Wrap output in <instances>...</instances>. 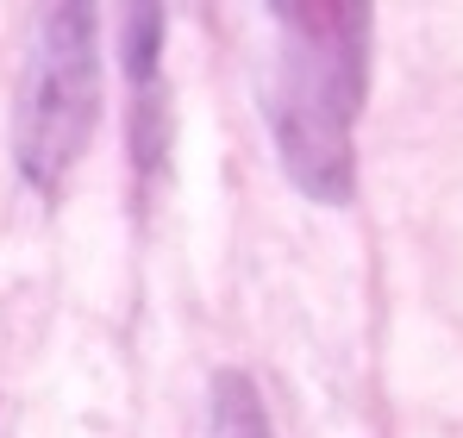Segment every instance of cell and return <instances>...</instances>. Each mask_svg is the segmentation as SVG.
Listing matches in <instances>:
<instances>
[{"instance_id":"obj_1","label":"cell","mask_w":463,"mask_h":438,"mask_svg":"<svg viewBox=\"0 0 463 438\" xmlns=\"http://www.w3.org/2000/svg\"><path fill=\"white\" fill-rule=\"evenodd\" d=\"M276 51L263 63V119L288 182L345 207L357 195V113L370 94V38L376 13L351 0H288L263 13Z\"/></svg>"},{"instance_id":"obj_2","label":"cell","mask_w":463,"mask_h":438,"mask_svg":"<svg viewBox=\"0 0 463 438\" xmlns=\"http://www.w3.org/2000/svg\"><path fill=\"white\" fill-rule=\"evenodd\" d=\"M100 119V13L63 0L38 19L25 81L13 100V163L38 195H57Z\"/></svg>"},{"instance_id":"obj_3","label":"cell","mask_w":463,"mask_h":438,"mask_svg":"<svg viewBox=\"0 0 463 438\" xmlns=\"http://www.w3.org/2000/svg\"><path fill=\"white\" fill-rule=\"evenodd\" d=\"M119 57L132 81V163L138 176L163 169L169 150V100H163V6H126L119 13Z\"/></svg>"},{"instance_id":"obj_4","label":"cell","mask_w":463,"mask_h":438,"mask_svg":"<svg viewBox=\"0 0 463 438\" xmlns=\"http://www.w3.org/2000/svg\"><path fill=\"white\" fill-rule=\"evenodd\" d=\"M207 438H276L269 407H263V395H257V382H250L244 369H220V376H213Z\"/></svg>"}]
</instances>
